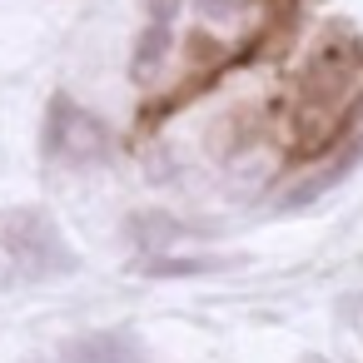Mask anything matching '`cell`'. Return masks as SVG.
Returning <instances> with one entry per match:
<instances>
[{
    "label": "cell",
    "mask_w": 363,
    "mask_h": 363,
    "mask_svg": "<svg viewBox=\"0 0 363 363\" xmlns=\"http://www.w3.org/2000/svg\"><path fill=\"white\" fill-rule=\"evenodd\" d=\"M244 6V0H199V11L209 16V21H224V16H234Z\"/></svg>",
    "instance_id": "cell-10"
},
{
    "label": "cell",
    "mask_w": 363,
    "mask_h": 363,
    "mask_svg": "<svg viewBox=\"0 0 363 363\" xmlns=\"http://www.w3.org/2000/svg\"><path fill=\"white\" fill-rule=\"evenodd\" d=\"M179 6H184V0H145V11H150V26H169V21L179 16Z\"/></svg>",
    "instance_id": "cell-9"
},
{
    "label": "cell",
    "mask_w": 363,
    "mask_h": 363,
    "mask_svg": "<svg viewBox=\"0 0 363 363\" xmlns=\"http://www.w3.org/2000/svg\"><path fill=\"white\" fill-rule=\"evenodd\" d=\"M209 269H219V259H145L140 264V274L150 279H184V274H209Z\"/></svg>",
    "instance_id": "cell-7"
},
{
    "label": "cell",
    "mask_w": 363,
    "mask_h": 363,
    "mask_svg": "<svg viewBox=\"0 0 363 363\" xmlns=\"http://www.w3.org/2000/svg\"><path fill=\"white\" fill-rule=\"evenodd\" d=\"M110 130L90 115V110H80L75 105V115H70V125H65V145H60V160L70 164V169H95V164H105L110 160Z\"/></svg>",
    "instance_id": "cell-2"
},
{
    "label": "cell",
    "mask_w": 363,
    "mask_h": 363,
    "mask_svg": "<svg viewBox=\"0 0 363 363\" xmlns=\"http://www.w3.org/2000/svg\"><path fill=\"white\" fill-rule=\"evenodd\" d=\"M60 363H145V353L130 333H80L65 343Z\"/></svg>",
    "instance_id": "cell-4"
},
{
    "label": "cell",
    "mask_w": 363,
    "mask_h": 363,
    "mask_svg": "<svg viewBox=\"0 0 363 363\" xmlns=\"http://www.w3.org/2000/svg\"><path fill=\"white\" fill-rule=\"evenodd\" d=\"M303 363H323V358H303Z\"/></svg>",
    "instance_id": "cell-11"
},
{
    "label": "cell",
    "mask_w": 363,
    "mask_h": 363,
    "mask_svg": "<svg viewBox=\"0 0 363 363\" xmlns=\"http://www.w3.org/2000/svg\"><path fill=\"white\" fill-rule=\"evenodd\" d=\"M164 55H169V26H145L140 30V40H135V80H150L160 65H164Z\"/></svg>",
    "instance_id": "cell-5"
},
{
    "label": "cell",
    "mask_w": 363,
    "mask_h": 363,
    "mask_svg": "<svg viewBox=\"0 0 363 363\" xmlns=\"http://www.w3.org/2000/svg\"><path fill=\"white\" fill-rule=\"evenodd\" d=\"M358 160H363V140L343 145V150H338V155H333L323 169H313V174H308V179H298L294 189H284L279 209H289V214H294V209H308V204H313V199H323V194H328V189L343 179V174H353V169H358Z\"/></svg>",
    "instance_id": "cell-3"
},
{
    "label": "cell",
    "mask_w": 363,
    "mask_h": 363,
    "mask_svg": "<svg viewBox=\"0 0 363 363\" xmlns=\"http://www.w3.org/2000/svg\"><path fill=\"white\" fill-rule=\"evenodd\" d=\"M0 244H6V254L35 279H55V274L75 269V254L65 249L60 229L40 209H11L6 224H0Z\"/></svg>",
    "instance_id": "cell-1"
},
{
    "label": "cell",
    "mask_w": 363,
    "mask_h": 363,
    "mask_svg": "<svg viewBox=\"0 0 363 363\" xmlns=\"http://www.w3.org/2000/svg\"><path fill=\"white\" fill-rule=\"evenodd\" d=\"M70 115H75V100H70V95H55L50 110H45V135H40L45 160H60V145H65V125H70Z\"/></svg>",
    "instance_id": "cell-6"
},
{
    "label": "cell",
    "mask_w": 363,
    "mask_h": 363,
    "mask_svg": "<svg viewBox=\"0 0 363 363\" xmlns=\"http://www.w3.org/2000/svg\"><path fill=\"white\" fill-rule=\"evenodd\" d=\"M130 234H135V239H140L145 249H155V244H169V239L179 234V224H174L169 214H135Z\"/></svg>",
    "instance_id": "cell-8"
}]
</instances>
